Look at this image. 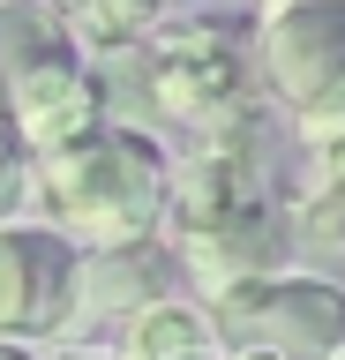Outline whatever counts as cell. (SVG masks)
I'll return each instance as SVG.
<instances>
[{"mask_svg": "<svg viewBox=\"0 0 345 360\" xmlns=\"http://www.w3.org/2000/svg\"><path fill=\"white\" fill-rule=\"evenodd\" d=\"M165 225H173V263L203 285V300L285 270V210L263 188V128H233L210 135L173 165L165 188Z\"/></svg>", "mask_w": 345, "mask_h": 360, "instance_id": "cell-1", "label": "cell"}, {"mask_svg": "<svg viewBox=\"0 0 345 360\" xmlns=\"http://www.w3.org/2000/svg\"><path fill=\"white\" fill-rule=\"evenodd\" d=\"M165 188H173V158L158 150V135L136 128H91L60 150L30 158V195L46 210L38 225L60 233L75 255L158 240Z\"/></svg>", "mask_w": 345, "mask_h": 360, "instance_id": "cell-2", "label": "cell"}, {"mask_svg": "<svg viewBox=\"0 0 345 360\" xmlns=\"http://www.w3.org/2000/svg\"><path fill=\"white\" fill-rule=\"evenodd\" d=\"M0 128L30 158L105 128L91 60L68 38V15L46 8V0H0Z\"/></svg>", "mask_w": 345, "mask_h": 360, "instance_id": "cell-3", "label": "cell"}, {"mask_svg": "<svg viewBox=\"0 0 345 360\" xmlns=\"http://www.w3.org/2000/svg\"><path fill=\"white\" fill-rule=\"evenodd\" d=\"M143 83H150V128H188L195 143L263 128L255 53L226 22H158L143 38Z\"/></svg>", "mask_w": 345, "mask_h": 360, "instance_id": "cell-4", "label": "cell"}, {"mask_svg": "<svg viewBox=\"0 0 345 360\" xmlns=\"http://www.w3.org/2000/svg\"><path fill=\"white\" fill-rule=\"evenodd\" d=\"M226 353L248 360H338L345 353V285L308 270H271L203 300Z\"/></svg>", "mask_w": 345, "mask_h": 360, "instance_id": "cell-5", "label": "cell"}, {"mask_svg": "<svg viewBox=\"0 0 345 360\" xmlns=\"http://www.w3.org/2000/svg\"><path fill=\"white\" fill-rule=\"evenodd\" d=\"M248 53L278 105H323L345 83V0H278Z\"/></svg>", "mask_w": 345, "mask_h": 360, "instance_id": "cell-6", "label": "cell"}, {"mask_svg": "<svg viewBox=\"0 0 345 360\" xmlns=\"http://www.w3.org/2000/svg\"><path fill=\"white\" fill-rule=\"evenodd\" d=\"M75 315V248L46 225L0 218V345H38Z\"/></svg>", "mask_w": 345, "mask_h": 360, "instance_id": "cell-7", "label": "cell"}, {"mask_svg": "<svg viewBox=\"0 0 345 360\" xmlns=\"http://www.w3.org/2000/svg\"><path fill=\"white\" fill-rule=\"evenodd\" d=\"M181 263L165 255L158 240H136V248H98V255H75V308L83 315H143L158 300H181L173 292Z\"/></svg>", "mask_w": 345, "mask_h": 360, "instance_id": "cell-8", "label": "cell"}, {"mask_svg": "<svg viewBox=\"0 0 345 360\" xmlns=\"http://www.w3.org/2000/svg\"><path fill=\"white\" fill-rule=\"evenodd\" d=\"M120 360H233L210 330V308L195 300H158L120 323Z\"/></svg>", "mask_w": 345, "mask_h": 360, "instance_id": "cell-9", "label": "cell"}, {"mask_svg": "<svg viewBox=\"0 0 345 360\" xmlns=\"http://www.w3.org/2000/svg\"><path fill=\"white\" fill-rule=\"evenodd\" d=\"M68 38L83 45V60L98 53H120V45H143L165 22V0H68Z\"/></svg>", "mask_w": 345, "mask_h": 360, "instance_id": "cell-10", "label": "cell"}, {"mask_svg": "<svg viewBox=\"0 0 345 360\" xmlns=\"http://www.w3.org/2000/svg\"><path fill=\"white\" fill-rule=\"evenodd\" d=\"M300 150H330V158H345V83L330 90L323 105L300 112Z\"/></svg>", "mask_w": 345, "mask_h": 360, "instance_id": "cell-11", "label": "cell"}, {"mask_svg": "<svg viewBox=\"0 0 345 360\" xmlns=\"http://www.w3.org/2000/svg\"><path fill=\"white\" fill-rule=\"evenodd\" d=\"M23 188H30V150H23V143H15L8 128H0V210L23 195Z\"/></svg>", "mask_w": 345, "mask_h": 360, "instance_id": "cell-12", "label": "cell"}, {"mask_svg": "<svg viewBox=\"0 0 345 360\" xmlns=\"http://www.w3.org/2000/svg\"><path fill=\"white\" fill-rule=\"evenodd\" d=\"M0 360H38V353H30V345H0Z\"/></svg>", "mask_w": 345, "mask_h": 360, "instance_id": "cell-13", "label": "cell"}, {"mask_svg": "<svg viewBox=\"0 0 345 360\" xmlns=\"http://www.w3.org/2000/svg\"><path fill=\"white\" fill-rule=\"evenodd\" d=\"M46 8H68V0H46Z\"/></svg>", "mask_w": 345, "mask_h": 360, "instance_id": "cell-14", "label": "cell"}, {"mask_svg": "<svg viewBox=\"0 0 345 360\" xmlns=\"http://www.w3.org/2000/svg\"><path fill=\"white\" fill-rule=\"evenodd\" d=\"M271 8H278V0H271Z\"/></svg>", "mask_w": 345, "mask_h": 360, "instance_id": "cell-15", "label": "cell"}]
</instances>
